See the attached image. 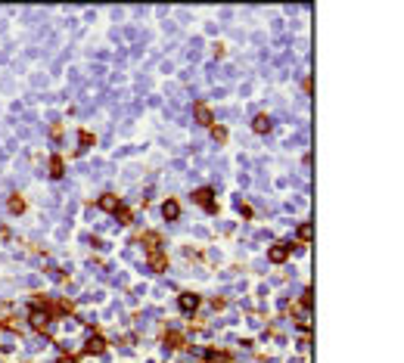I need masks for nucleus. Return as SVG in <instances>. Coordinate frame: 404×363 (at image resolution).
Segmentation results:
<instances>
[{
  "mask_svg": "<svg viewBox=\"0 0 404 363\" xmlns=\"http://www.w3.org/2000/svg\"><path fill=\"white\" fill-rule=\"evenodd\" d=\"M196 305H199L196 295H181V310H187V314H190V310H196Z\"/></svg>",
  "mask_w": 404,
  "mask_h": 363,
  "instance_id": "7ed1b4c3",
  "label": "nucleus"
},
{
  "mask_svg": "<svg viewBox=\"0 0 404 363\" xmlns=\"http://www.w3.org/2000/svg\"><path fill=\"white\" fill-rule=\"evenodd\" d=\"M299 236L308 242V239H311V224H302V227H299Z\"/></svg>",
  "mask_w": 404,
  "mask_h": 363,
  "instance_id": "9d476101",
  "label": "nucleus"
},
{
  "mask_svg": "<svg viewBox=\"0 0 404 363\" xmlns=\"http://www.w3.org/2000/svg\"><path fill=\"white\" fill-rule=\"evenodd\" d=\"M252 128H255L258 134H264V131H271V121H267V115H258V118H255V124H252Z\"/></svg>",
  "mask_w": 404,
  "mask_h": 363,
  "instance_id": "0eeeda50",
  "label": "nucleus"
},
{
  "mask_svg": "<svg viewBox=\"0 0 404 363\" xmlns=\"http://www.w3.org/2000/svg\"><path fill=\"white\" fill-rule=\"evenodd\" d=\"M196 115H199V121H202V124H212V112H208V109L202 106V103H196Z\"/></svg>",
  "mask_w": 404,
  "mask_h": 363,
  "instance_id": "6e6552de",
  "label": "nucleus"
},
{
  "mask_svg": "<svg viewBox=\"0 0 404 363\" xmlns=\"http://www.w3.org/2000/svg\"><path fill=\"white\" fill-rule=\"evenodd\" d=\"M193 199H196L199 205H205V208H215L212 205V190H208V187L205 190H196V196H193Z\"/></svg>",
  "mask_w": 404,
  "mask_h": 363,
  "instance_id": "f03ea898",
  "label": "nucleus"
},
{
  "mask_svg": "<svg viewBox=\"0 0 404 363\" xmlns=\"http://www.w3.org/2000/svg\"><path fill=\"white\" fill-rule=\"evenodd\" d=\"M162 214H165V217H171V221H174V217H178V214H181V208H178V202H165V205H162Z\"/></svg>",
  "mask_w": 404,
  "mask_h": 363,
  "instance_id": "423d86ee",
  "label": "nucleus"
},
{
  "mask_svg": "<svg viewBox=\"0 0 404 363\" xmlns=\"http://www.w3.org/2000/svg\"><path fill=\"white\" fill-rule=\"evenodd\" d=\"M286 255H289V246H286V242H280V246L271 248V255H267V258H271L274 264H280V261H286Z\"/></svg>",
  "mask_w": 404,
  "mask_h": 363,
  "instance_id": "f257e3e1",
  "label": "nucleus"
},
{
  "mask_svg": "<svg viewBox=\"0 0 404 363\" xmlns=\"http://www.w3.org/2000/svg\"><path fill=\"white\" fill-rule=\"evenodd\" d=\"M87 351L90 354H100V351H103V339H90L87 342Z\"/></svg>",
  "mask_w": 404,
  "mask_h": 363,
  "instance_id": "1a4fd4ad",
  "label": "nucleus"
},
{
  "mask_svg": "<svg viewBox=\"0 0 404 363\" xmlns=\"http://www.w3.org/2000/svg\"><path fill=\"white\" fill-rule=\"evenodd\" d=\"M31 326H35V329H44L47 326V314H40V310L35 307V310H31Z\"/></svg>",
  "mask_w": 404,
  "mask_h": 363,
  "instance_id": "39448f33",
  "label": "nucleus"
},
{
  "mask_svg": "<svg viewBox=\"0 0 404 363\" xmlns=\"http://www.w3.org/2000/svg\"><path fill=\"white\" fill-rule=\"evenodd\" d=\"M56 363H75V357H60Z\"/></svg>",
  "mask_w": 404,
  "mask_h": 363,
  "instance_id": "9b49d317",
  "label": "nucleus"
},
{
  "mask_svg": "<svg viewBox=\"0 0 404 363\" xmlns=\"http://www.w3.org/2000/svg\"><path fill=\"white\" fill-rule=\"evenodd\" d=\"M100 208H106V211H119L121 205H119V199H115V196H103V199H100Z\"/></svg>",
  "mask_w": 404,
  "mask_h": 363,
  "instance_id": "20e7f679",
  "label": "nucleus"
}]
</instances>
